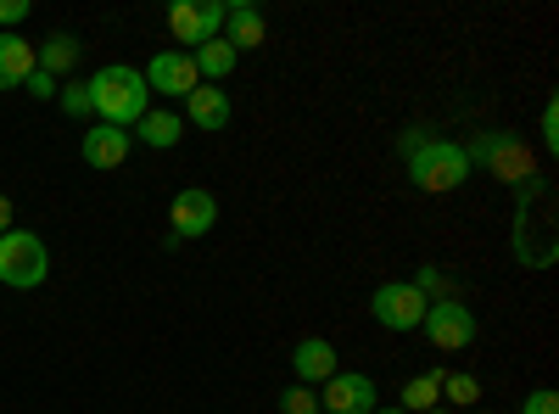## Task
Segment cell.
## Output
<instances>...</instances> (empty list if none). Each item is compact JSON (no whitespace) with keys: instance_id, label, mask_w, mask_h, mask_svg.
Returning a JSON list of instances; mask_svg holds the SVG:
<instances>
[{"instance_id":"1","label":"cell","mask_w":559,"mask_h":414,"mask_svg":"<svg viewBox=\"0 0 559 414\" xmlns=\"http://www.w3.org/2000/svg\"><path fill=\"white\" fill-rule=\"evenodd\" d=\"M90 107H96L102 123L112 129H134L140 118L152 113V90H146V73L129 68V62H107L102 73H90Z\"/></svg>"},{"instance_id":"2","label":"cell","mask_w":559,"mask_h":414,"mask_svg":"<svg viewBox=\"0 0 559 414\" xmlns=\"http://www.w3.org/2000/svg\"><path fill=\"white\" fill-rule=\"evenodd\" d=\"M464 157H471V168L481 163L492 179H503L509 191H521L526 179H537V163H532L526 141H521V134H509V129H481L476 141L464 146Z\"/></svg>"},{"instance_id":"3","label":"cell","mask_w":559,"mask_h":414,"mask_svg":"<svg viewBox=\"0 0 559 414\" xmlns=\"http://www.w3.org/2000/svg\"><path fill=\"white\" fill-rule=\"evenodd\" d=\"M403 163H408V179L426 197H448V191H459L464 179H471V157H464V146L459 141H442V134H437V141H426L419 152H408Z\"/></svg>"},{"instance_id":"4","label":"cell","mask_w":559,"mask_h":414,"mask_svg":"<svg viewBox=\"0 0 559 414\" xmlns=\"http://www.w3.org/2000/svg\"><path fill=\"white\" fill-rule=\"evenodd\" d=\"M45 274H51L45 241L34 236V229H7V236H0V286L34 292V286H45Z\"/></svg>"},{"instance_id":"5","label":"cell","mask_w":559,"mask_h":414,"mask_svg":"<svg viewBox=\"0 0 559 414\" xmlns=\"http://www.w3.org/2000/svg\"><path fill=\"white\" fill-rule=\"evenodd\" d=\"M419 331H426V342H431V347H442V353H464V347L476 342V314H471V303L442 297V303H431V308H426Z\"/></svg>"},{"instance_id":"6","label":"cell","mask_w":559,"mask_h":414,"mask_svg":"<svg viewBox=\"0 0 559 414\" xmlns=\"http://www.w3.org/2000/svg\"><path fill=\"white\" fill-rule=\"evenodd\" d=\"M168 34L185 45V51L218 39L224 34V0H174L168 7Z\"/></svg>"},{"instance_id":"7","label":"cell","mask_w":559,"mask_h":414,"mask_svg":"<svg viewBox=\"0 0 559 414\" xmlns=\"http://www.w3.org/2000/svg\"><path fill=\"white\" fill-rule=\"evenodd\" d=\"M426 308H431V303L419 297L408 281H381V286H376V297H369V314H376L386 331H397V336H403V331H419Z\"/></svg>"},{"instance_id":"8","label":"cell","mask_w":559,"mask_h":414,"mask_svg":"<svg viewBox=\"0 0 559 414\" xmlns=\"http://www.w3.org/2000/svg\"><path fill=\"white\" fill-rule=\"evenodd\" d=\"M140 73H146V90H152V96H168V102H185V96H191V90L202 84L191 51H157Z\"/></svg>"},{"instance_id":"9","label":"cell","mask_w":559,"mask_h":414,"mask_svg":"<svg viewBox=\"0 0 559 414\" xmlns=\"http://www.w3.org/2000/svg\"><path fill=\"white\" fill-rule=\"evenodd\" d=\"M376 403H381L376 381L358 370H336L319 392V414H376Z\"/></svg>"},{"instance_id":"10","label":"cell","mask_w":559,"mask_h":414,"mask_svg":"<svg viewBox=\"0 0 559 414\" xmlns=\"http://www.w3.org/2000/svg\"><path fill=\"white\" fill-rule=\"evenodd\" d=\"M168 224H174L168 241H197V236H207V229L218 224V197L202 191V186H185V191L174 197V208H168Z\"/></svg>"},{"instance_id":"11","label":"cell","mask_w":559,"mask_h":414,"mask_svg":"<svg viewBox=\"0 0 559 414\" xmlns=\"http://www.w3.org/2000/svg\"><path fill=\"white\" fill-rule=\"evenodd\" d=\"M129 152H134V134H129V129L90 123V129L79 134V157H84L90 168H123V163H129Z\"/></svg>"},{"instance_id":"12","label":"cell","mask_w":559,"mask_h":414,"mask_svg":"<svg viewBox=\"0 0 559 414\" xmlns=\"http://www.w3.org/2000/svg\"><path fill=\"white\" fill-rule=\"evenodd\" d=\"M292 370H297V387H313V381H331L342 364H336V342L324 336H302L292 347Z\"/></svg>"},{"instance_id":"13","label":"cell","mask_w":559,"mask_h":414,"mask_svg":"<svg viewBox=\"0 0 559 414\" xmlns=\"http://www.w3.org/2000/svg\"><path fill=\"white\" fill-rule=\"evenodd\" d=\"M263 39H269V23H263V12H258V7H247V0L224 7V45H229V51L247 57V51H258Z\"/></svg>"},{"instance_id":"14","label":"cell","mask_w":559,"mask_h":414,"mask_svg":"<svg viewBox=\"0 0 559 414\" xmlns=\"http://www.w3.org/2000/svg\"><path fill=\"white\" fill-rule=\"evenodd\" d=\"M185 123H197V129L218 134V129L229 123V90H218V84H197L191 96H185Z\"/></svg>"},{"instance_id":"15","label":"cell","mask_w":559,"mask_h":414,"mask_svg":"<svg viewBox=\"0 0 559 414\" xmlns=\"http://www.w3.org/2000/svg\"><path fill=\"white\" fill-rule=\"evenodd\" d=\"M134 141H140V146H152V152H168V146L185 141V118H179L174 107H152L146 118L134 123Z\"/></svg>"},{"instance_id":"16","label":"cell","mask_w":559,"mask_h":414,"mask_svg":"<svg viewBox=\"0 0 559 414\" xmlns=\"http://www.w3.org/2000/svg\"><path fill=\"white\" fill-rule=\"evenodd\" d=\"M34 73V39L23 34H0V90H17Z\"/></svg>"},{"instance_id":"17","label":"cell","mask_w":559,"mask_h":414,"mask_svg":"<svg viewBox=\"0 0 559 414\" xmlns=\"http://www.w3.org/2000/svg\"><path fill=\"white\" fill-rule=\"evenodd\" d=\"M79 51H84V45H79L73 34H51V39L34 45V68L51 73V79H62L68 68H79Z\"/></svg>"},{"instance_id":"18","label":"cell","mask_w":559,"mask_h":414,"mask_svg":"<svg viewBox=\"0 0 559 414\" xmlns=\"http://www.w3.org/2000/svg\"><path fill=\"white\" fill-rule=\"evenodd\" d=\"M191 62H197V73H202V84H218V79H229V73H236V51H229V45H224V34L218 39H207V45H197V51H191Z\"/></svg>"},{"instance_id":"19","label":"cell","mask_w":559,"mask_h":414,"mask_svg":"<svg viewBox=\"0 0 559 414\" xmlns=\"http://www.w3.org/2000/svg\"><path fill=\"white\" fill-rule=\"evenodd\" d=\"M437 403H442V370H437V376H414V381L403 387V403H397V409H403V414H431Z\"/></svg>"},{"instance_id":"20","label":"cell","mask_w":559,"mask_h":414,"mask_svg":"<svg viewBox=\"0 0 559 414\" xmlns=\"http://www.w3.org/2000/svg\"><path fill=\"white\" fill-rule=\"evenodd\" d=\"M57 107H62L68 118H96V107H90V84H79V79H68V84L57 90Z\"/></svg>"},{"instance_id":"21","label":"cell","mask_w":559,"mask_h":414,"mask_svg":"<svg viewBox=\"0 0 559 414\" xmlns=\"http://www.w3.org/2000/svg\"><path fill=\"white\" fill-rule=\"evenodd\" d=\"M408 286H414L419 297H426V303H442V297H453V281H448V274H442L437 263H431V269H419Z\"/></svg>"},{"instance_id":"22","label":"cell","mask_w":559,"mask_h":414,"mask_svg":"<svg viewBox=\"0 0 559 414\" xmlns=\"http://www.w3.org/2000/svg\"><path fill=\"white\" fill-rule=\"evenodd\" d=\"M280 414H319V392L313 387H286L280 392Z\"/></svg>"},{"instance_id":"23","label":"cell","mask_w":559,"mask_h":414,"mask_svg":"<svg viewBox=\"0 0 559 414\" xmlns=\"http://www.w3.org/2000/svg\"><path fill=\"white\" fill-rule=\"evenodd\" d=\"M476 392H481L476 376H442V398L448 403H476Z\"/></svg>"},{"instance_id":"24","label":"cell","mask_w":559,"mask_h":414,"mask_svg":"<svg viewBox=\"0 0 559 414\" xmlns=\"http://www.w3.org/2000/svg\"><path fill=\"white\" fill-rule=\"evenodd\" d=\"M57 90H62V79H51V73H39V68L28 73V96H34V102H57Z\"/></svg>"},{"instance_id":"25","label":"cell","mask_w":559,"mask_h":414,"mask_svg":"<svg viewBox=\"0 0 559 414\" xmlns=\"http://www.w3.org/2000/svg\"><path fill=\"white\" fill-rule=\"evenodd\" d=\"M521 414H559V392H548V387H537V392H526V403H521Z\"/></svg>"},{"instance_id":"26","label":"cell","mask_w":559,"mask_h":414,"mask_svg":"<svg viewBox=\"0 0 559 414\" xmlns=\"http://www.w3.org/2000/svg\"><path fill=\"white\" fill-rule=\"evenodd\" d=\"M543 146L559 152V102H543Z\"/></svg>"},{"instance_id":"27","label":"cell","mask_w":559,"mask_h":414,"mask_svg":"<svg viewBox=\"0 0 559 414\" xmlns=\"http://www.w3.org/2000/svg\"><path fill=\"white\" fill-rule=\"evenodd\" d=\"M28 17V0H0V34H12Z\"/></svg>"},{"instance_id":"28","label":"cell","mask_w":559,"mask_h":414,"mask_svg":"<svg viewBox=\"0 0 559 414\" xmlns=\"http://www.w3.org/2000/svg\"><path fill=\"white\" fill-rule=\"evenodd\" d=\"M12 218H17V213H12V197H7V191H0V236H7V229H17Z\"/></svg>"},{"instance_id":"29","label":"cell","mask_w":559,"mask_h":414,"mask_svg":"<svg viewBox=\"0 0 559 414\" xmlns=\"http://www.w3.org/2000/svg\"><path fill=\"white\" fill-rule=\"evenodd\" d=\"M376 414H403V409H376Z\"/></svg>"},{"instance_id":"30","label":"cell","mask_w":559,"mask_h":414,"mask_svg":"<svg viewBox=\"0 0 559 414\" xmlns=\"http://www.w3.org/2000/svg\"><path fill=\"white\" fill-rule=\"evenodd\" d=\"M431 414H448V409H431Z\"/></svg>"}]
</instances>
